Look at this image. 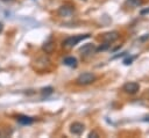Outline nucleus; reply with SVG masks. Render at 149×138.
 Masks as SVG:
<instances>
[{
	"instance_id": "f257e3e1",
	"label": "nucleus",
	"mask_w": 149,
	"mask_h": 138,
	"mask_svg": "<svg viewBox=\"0 0 149 138\" xmlns=\"http://www.w3.org/2000/svg\"><path fill=\"white\" fill-rule=\"evenodd\" d=\"M90 37V34H85V35H77V36H70L68 38H65L63 41V46L64 48H73L74 45H77L80 41L85 39V38H88Z\"/></svg>"
},
{
	"instance_id": "f03ea898",
	"label": "nucleus",
	"mask_w": 149,
	"mask_h": 138,
	"mask_svg": "<svg viewBox=\"0 0 149 138\" xmlns=\"http://www.w3.org/2000/svg\"><path fill=\"white\" fill-rule=\"evenodd\" d=\"M95 80V75L91 72H85V73H81L77 79H76V83L79 85V86H86V85H90L92 83L93 81Z\"/></svg>"
},
{
	"instance_id": "7ed1b4c3",
	"label": "nucleus",
	"mask_w": 149,
	"mask_h": 138,
	"mask_svg": "<svg viewBox=\"0 0 149 138\" xmlns=\"http://www.w3.org/2000/svg\"><path fill=\"white\" fill-rule=\"evenodd\" d=\"M95 51H97V48H95V45L92 44V43L84 44V45L79 49V52H80L83 56H91V55H93Z\"/></svg>"
},
{
	"instance_id": "20e7f679",
	"label": "nucleus",
	"mask_w": 149,
	"mask_h": 138,
	"mask_svg": "<svg viewBox=\"0 0 149 138\" xmlns=\"http://www.w3.org/2000/svg\"><path fill=\"white\" fill-rule=\"evenodd\" d=\"M85 130V125L80 122H74L71 124L70 126V132L72 135H76V136H80Z\"/></svg>"
},
{
	"instance_id": "39448f33",
	"label": "nucleus",
	"mask_w": 149,
	"mask_h": 138,
	"mask_svg": "<svg viewBox=\"0 0 149 138\" xmlns=\"http://www.w3.org/2000/svg\"><path fill=\"white\" fill-rule=\"evenodd\" d=\"M139 89H140V85L134 81H130V82H127L123 85V90L128 94H135L139 92Z\"/></svg>"
},
{
	"instance_id": "423d86ee",
	"label": "nucleus",
	"mask_w": 149,
	"mask_h": 138,
	"mask_svg": "<svg viewBox=\"0 0 149 138\" xmlns=\"http://www.w3.org/2000/svg\"><path fill=\"white\" fill-rule=\"evenodd\" d=\"M118 38H119V32L118 31H111V32H107V34L102 35V41L105 43H112V42L116 41Z\"/></svg>"
},
{
	"instance_id": "0eeeda50",
	"label": "nucleus",
	"mask_w": 149,
	"mask_h": 138,
	"mask_svg": "<svg viewBox=\"0 0 149 138\" xmlns=\"http://www.w3.org/2000/svg\"><path fill=\"white\" fill-rule=\"evenodd\" d=\"M72 13H73V7L69 5H63L58 9V14L61 16H70Z\"/></svg>"
},
{
	"instance_id": "6e6552de",
	"label": "nucleus",
	"mask_w": 149,
	"mask_h": 138,
	"mask_svg": "<svg viewBox=\"0 0 149 138\" xmlns=\"http://www.w3.org/2000/svg\"><path fill=\"white\" fill-rule=\"evenodd\" d=\"M16 121L21 124V125H30L34 122V118L30 116H26V115H19L16 117Z\"/></svg>"
},
{
	"instance_id": "1a4fd4ad",
	"label": "nucleus",
	"mask_w": 149,
	"mask_h": 138,
	"mask_svg": "<svg viewBox=\"0 0 149 138\" xmlns=\"http://www.w3.org/2000/svg\"><path fill=\"white\" fill-rule=\"evenodd\" d=\"M64 65L69 66V67H76L77 66V59L72 56H69V57H65L64 60H63Z\"/></svg>"
},
{
	"instance_id": "9d476101",
	"label": "nucleus",
	"mask_w": 149,
	"mask_h": 138,
	"mask_svg": "<svg viewBox=\"0 0 149 138\" xmlns=\"http://www.w3.org/2000/svg\"><path fill=\"white\" fill-rule=\"evenodd\" d=\"M42 49H43L47 53H50V52H52V51H54V49H55V44H54V42H52V41H48V42H45V43L43 44Z\"/></svg>"
},
{
	"instance_id": "9b49d317",
	"label": "nucleus",
	"mask_w": 149,
	"mask_h": 138,
	"mask_svg": "<svg viewBox=\"0 0 149 138\" xmlns=\"http://www.w3.org/2000/svg\"><path fill=\"white\" fill-rule=\"evenodd\" d=\"M143 0H127V3L130 6V7H140L143 5Z\"/></svg>"
},
{
	"instance_id": "f8f14e48",
	"label": "nucleus",
	"mask_w": 149,
	"mask_h": 138,
	"mask_svg": "<svg viewBox=\"0 0 149 138\" xmlns=\"http://www.w3.org/2000/svg\"><path fill=\"white\" fill-rule=\"evenodd\" d=\"M52 93V87H45V88H43L42 90H41V94L43 95V96H48V95H50Z\"/></svg>"
},
{
	"instance_id": "ddd939ff",
	"label": "nucleus",
	"mask_w": 149,
	"mask_h": 138,
	"mask_svg": "<svg viewBox=\"0 0 149 138\" xmlns=\"http://www.w3.org/2000/svg\"><path fill=\"white\" fill-rule=\"evenodd\" d=\"M133 59H134V58H128V59H126V60H125V64H126V65L132 64V60H133Z\"/></svg>"
},
{
	"instance_id": "4468645a",
	"label": "nucleus",
	"mask_w": 149,
	"mask_h": 138,
	"mask_svg": "<svg viewBox=\"0 0 149 138\" xmlns=\"http://www.w3.org/2000/svg\"><path fill=\"white\" fill-rule=\"evenodd\" d=\"M88 137H91V138H92V137H99V135H98L97 132H94V131H93V132H91V133L88 135Z\"/></svg>"
},
{
	"instance_id": "2eb2a0df",
	"label": "nucleus",
	"mask_w": 149,
	"mask_h": 138,
	"mask_svg": "<svg viewBox=\"0 0 149 138\" xmlns=\"http://www.w3.org/2000/svg\"><path fill=\"white\" fill-rule=\"evenodd\" d=\"M2 29H3V24H2L1 22H0V32L2 31Z\"/></svg>"
},
{
	"instance_id": "dca6fc26",
	"label": "nucleus",
	"mask_w": 149,
	"mask_h": 138,
	"mask_svg": "<svg viewBox=\"0 0 149 138\" xmlns=\"http://www.w3.org/2000/svg\"><path fill=\"white\" fill-rule=\"evenodd\" d=\"M143 121H146V122H149V116H147L146 118H143Z\"/></svg>"
},
{
	"instance_id": "f3484780",
	"label": "nucleus",
	"mask_w": 149,
	"mask_h": 138,
	"mask_svg": "<svg viewBox=\"0 0 149 138\" xmlns=\"http://www.w3.org/2000/svg\"><path fill=\"white\" fill-rule=\"evenodd\" d=\"M2 1H13V0H2Z\"/></svg>"
}]
</instances>
